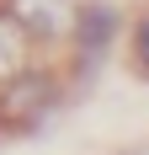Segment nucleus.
Listing matches in <instances>:
<instances>
[{"instance_id": "nucleus-1", "label": "nucleus", "mask_w": 149, "mask_h": 155, "mask_svg": "<svg viewBox=\"0 0 149 155\" xmlns=\"http://www.w3.org/2000/svg\"><path fill=\"white\" fill-rule=\"evenodd\" d=\"M69 96H80V91H74L69 75H64V59H53V54L32 59L21 75H11L0 86V139L37 134Z\"/></svg>"}, {"instance_id": "nucleus-2", "label": "nucleus", "mask_w": 149, "mask_h": 155, "mask_svg": "<svg viewBox=\"0 0 149 155\" xmlns=\"http://www.w3.org/2000/svg\"><path fill=\"white\" fill-rule=\"evenodd\" d=\"M122 32H128V16H122L117 0H80L74 27H69V43H64V54H59L74 91H90V86H96V75L106 70V59H112V48H117Z\"/></svg>"}, {"instance_id": "nucleus-3", "label": "nucleus", "mask_w": 149, "mask_h": 155, "mask_svg": "<svg viewBox=\"0 0 149 155\" xmlns=\"http://www.w3.org/2000/svg\"><path fill=\"white\" fill-rule=\"evenodd\" d=\"M11 11L21 16V27L37 38V48L59 59L64 43H69V27H74L80 0H11Z\"/></svg>"}, {"instance_id": "nucleus-4", "label": "nucleus", "mask_w": 149, "mask_h": 155, "mask_svg": "<svg viewBox=\"0 0 149 155\" xmlns=\"http://www.w3.org/2000/svg\"><path fill=\"white\" fill-rule=\"evenodd\" d=\"M32 59H43L37 38L21 27V16L11 11V0H0V86H5L11 75H21Z\"/></svg>"}, {"instance_id": "nucleus-5", "label": "nucleus", "mask_w": 149, "mask_h": 155, "mask_svg": "<svg viewBox=\"0 0 149 155\" xmlns=\"http://www.w3.org/2000/svg\"><path fill=\"white\" fill-rule=\"evenodd\" d=\"M128 54H133V70L149 80V27H138V21L128 27Z\"/></svg>"}, {"instance_id": "nucleus-6", "label": "nucleus", "mask_w": 149, "mask_h": 155, "mask_svg": "<svg viewBox=\"0 0 149 155\" xmlns=\"http://www.w3.org/2000/svg\"><path fill=\"white\" fill-rule=\"evenodd\" d=\"M138 27H149V5H144V11H138Z\"/></svg>"}, {"instance_id": "nucleus-7", "label": "nucleus", "mask_w": 149, "mask_h": 155, "mask_svg": "<svg viewBox=\"0 0 149 155\" xmlns=\"http://www.w3.org/2000/svg\"><path fill=\"white\" fill-rule=\"evenodd\" d=\"M128 155H144V150H128Z\"/></svg>"}]
</instances>
